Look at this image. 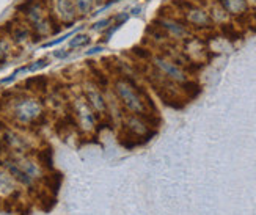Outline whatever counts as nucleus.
Here are the masks:
<instances>
[{
    "mask_svg": "<svg viewBox=\"0 0 256 215\" xmlns=\"http://www.w3.org/2000/svg\"><path fill=\"white\" fill-rule=\"evenodd\" d=\"M110 85H112V92L115 93L126 113H134V115L142 116L152 128L159 126L160 120L158 116V110H156L152 99L144 92L143 86L136 82V78H132L130 76L114 74Z\"/></svg>",
    "mask_w": 256,
    "mask_h": 215,
    "instance_id": "obj_1",
    "label": "nucleus"
},
{
    "mask_svg": "<svg viewBox=\"0 0 256 215\" xmlns=\"http://www.w3.org/2000/svg\"><path fill=\"white\" fill-rule=\"evenodd\" d=\"M10 98H4L5 108L14 124L22 128H40L46 121V110L42 100L35 94L27 93H8Z\"/></svg>",
    "mask_w": 256,
    "mask_h": 215,
    "instance_id": "obj_2",
    "label": "nucleus"
},
{
    "mask_svg": "<svg viewBox=\"0 0 256 215\" xmlns=\"http://www.w3.org/2000/svg\"><path fill=\"white\" fill-rule=\"evenodd\" d=\"M18 16L30 27L35 41L49 38L60 32V26L49 13L46 0H24L18 5Z\"/></svg>",
    "mask_w": 256,
    "mask_h": 215,
    "instance_id": "obj_3",
    "label": "nucleus"
},
{
    "mask_svg": "<svg viewBox=\"0 0 256 215\" xmlns=\"http://www.w3.org/2000/svg\"><path fill=\"white\" fill-rule=\"evenodd\" d=\"M66 112L72 116L76 129L82 135H92L99 130V118L85 100L80 90L66 102Z\"/></svg>",
    "mask_w": 256,
    "mask_h": 215,
    "instance_id": "obj_4",
    "label": "nucleus"
},
{
    "mask_svg": "<svg viewBox=\"0 0 256 215\" xmlns=\"http://www.w3.org/2000/svg\"><path fill=\"white\" fill-rule=\"evenodd\" d=\"M80 92H82L85 100L90 104V107L96 113V116L99 118V126H102V122L114 124L112 120H110V115H108V106H107L106 94H104L102 90L93 82L92 77H86L82 82Z\"/></svg>",
    "mask_w": 256,
    "mask_h": 215,
    "instance_id": "obj_5",
    "label": "nucleus"
},
{
    "mask_svg": "<svg viewBox=\"0 0 256 215\" xmlns=\"http://www.w3.org/2000/svg\"><path fill=\"white\" fill-rule=\"evenodd\" d=\"M46 5L52 19L62 27H72L80 19L72 0H46Z\"/></svg>",
    "mask_w": 256,
    "mask_h": 215,
    "instance_id": "obj_6",
    "label": "nucleus"
},
{
    "mask_svg": "<svg viewBox=\"0 0 256 215\" xmlns=\"http://www.w3.org/2000/svg\"><path fill=\"white\" fill-rule=\"evenodd\" d=\"M2 143L8 150V154H28L32 150L28 138H26L20 132L10 128H4L2 130Z\"/></svg>",
    "mask_w": 256,
    "mask_h": 215,
    "instance_id": "obj_7",
    "label": "nucleus"
},
{
    "mask_svg": "<svg viewBox=\"0 0 256 215\" xmlns=\"http://www.w3.org/2000/svg\"><path fill=\"white\" fill-rule=\"evenodd\" d=\"M6 26L8 27L5 30V35L11 40V42L16 44V46H22V44H26L28 41H33V35H32L30 27L20 18L16 20L8 22Z\"/></svg>",
    "mask_w": 256,
    "mask_h": 215,
    "instance_id": "obj_8",
    "label": "nucleus"
},
{
    "mask_svg": "<svg viewBox=\"0 0 256 215\" xmlns=\"http://www.w3.org/2000/svg\"><path fill=\"white\" fill-rule=\"evenodd\" d=\"M217 2L224 6V10L228 13L230 18H246L250 14L252 11V5L247 2V0H217Z\"/></svg>",
    "mask_w": 256,
    "mask_h": 215,
    "instance_id": "obj_9",
    "label": "nucleus"
},
{
    "mask_svg": "<svg viewBox=\"0 0 256 215\" xmlns=\"http://www.w3.org/2000/svg\"><path fill=\"white\" fill-rule=\"evenodd\" d=\"M22 86H24V90L30 94H35V96L46 94L49 90V78L46 76H33V77H28L27 80L22 84Z\"/></svg>",
    "mask_w": 256,
    "mask_h": 215,
    "instance_id": "obj_10",
    "label": "nucleus"
},
{
    "mask_svg": "<svg viewBox=\"0 0 256 215\" xmlns=\"http://www.w3.org/2000/svg\"><path fill=\"white\" fill-rule=\"evenodd\" d=\"M92 42V36L88 33H76V35L71 36L70 42H68V50H79V49H85L90 46Z\"/></svg>",
    "mask_w": 256,
    "mask_h": 215,
    "instance_id": "obj_11",
    "label": "nucleus"
},
{
    "mask_svg": "<svg viewBox=\"0 0 256 215\" xmlns=\"http://www.w3.org/2000/svg\"><path fill=\"white\" fill-rule=\"evenodd\" d=\"M72 2H74V6L77 10V14H79L80 19L93 14L94 11H96V8H98L94 0H72Z\"/></svg>",
    "mask_w": 256,
    "mask_h": 215,
    "instance_id": "obj_12",
    "label": "nucleus"
},
{
    "mask_svg": "<svg viewBox=\"0 0 256 215\" xmlns=\"http://www.w3.org/2000/svg\"><path fill=\"white\" fill-rule=\"evenodd\" d=\"M13 48L14 44L6 35H0V64H4L10 58L11 54H13Z\"/></svg>",
    "mask_w": 256,
    "mask_h": 215,
    "instance_id": "obj_13",
    "label": "nucleus"
},
{
    "mask_svg": "<svg viewBox=\"0 0 256 215\" xmlns=\"http://www.w3.org/2000/svg\"><path fill=\"white\" fill-rule=\"evenodd\" d=\"M36 160L40 162V165L44 168V170H52L54 165V156H52V150L50 148H44V150H40L36 152Z\"/></svg>",
    "mask_w": 256,
    "mask_h": 215,
    "instance_id": "obj_14",
    "label": "nucleus"
},
{
    "mask_svg": "<svg viewBox=\"0 0 256 215\" xmlns=\"http://www.w3.org/2000/svg\"><path fill=\"white\" fill-rule=\"evenodd\" d=\"M114 24V19H112V16L110 18H104V19H99V20H96L94 24L92 26V30L93 32H98V33H104L110 26Z\"/></svg>",
    "mask_w": 256,
    "mask_h": 215,
    "instance_id": "obj_15",
    "label": "nucleus"
},
{
    "mask_svg": "<svg viewBox=\"0 0 256 215\" xmlns=\"http://www.w3.org/2000/svg\"><path fill=\"white\" fill-rule=\"evenodd\" d=\"M49 64V58H40V60H36V62H33V63H30V64H27L26 66V72H35V71H38V70H41V68H44V66H48Z\"/></svg>",
    "mask_w": 256,
    "mask_h": 215,
    "instance_id": "obj_16",
    "label": "nucleus"
},
{
    "mask_svg": "<svg viewBox=\"0 0 256 215\" xmlns=\"http://www.w3.org/2000/svg\"><path fill=\"white\" fill-rule=\"evenodd\" d=\"M66 38H70V35H68V36H60V38H57V40L49 41V42H44V44H42V48H54V46H57V44L63 42Z\"/></svg>",
    "mask_w": 256,
    "mask_h": 215,
    "instance_id": "obj_17",
    "label": "nucleus"
},
{
    "mask_svg": "<svg viewBox=\"0 0 256 215\" xmlns=\"http://www.w3.org/2000/svg\"><path fill=\"white\" fill-rule=\"evenodd\" d=\"M68 55H70V50L68 49H57V50H54V56H55V58H58V60L66 58Z\"/></svg>",
    "mask_w": 256,
    "mask_h": 215,
    "instance_id": "obj_18",
    "label": "nucleus"
},
{
    "mask_svg": "<svg viewBox=\"0 0 256 215\" xmlns=\"http://www.w3.org/2000/svg\"><path fill=\"white\" fill-rule=\"evenodd\" d=\"M102 50V46H96V48H90L88 49V55H93V54H98V52H101Z\"/></svg>",
    "mask_w": 256,
    "mask_h": 215,
    "instance_id": "obj_19",
    "label": "nucleus"
},
{
    "mask_svg": "<svg viewBox=\"0 0 256 215\" xmlns=\"http://www.w3.org/2000/svg\"><path fill=\"white\" fill-rule=\"evenodd\" d=\"M140 11H142V8H140V6H136V8H132V10L129 11V14L137 16V14H140Z\"/></svg>",
    "mask_w": 256,
    "mask_h": 215,
    "instance_id": "obj_20",
    "label": "nucleus"
},
{
    "mask_svg": "<svg viewBox=\"0 0 256 215\" xmlns=\"http://www.w3.org/2000/svg\"><path fill=\"white\" fill-rule=\"evenodd\" d=\"M4 110H5V100H4V98H0V113Z\"/></svg>",
    "mask_w": 256,
    "mask_h": 215,
    "instance_id": "obj_21",
    "label": "nucleus"
},
{
    "mask_svg": "<svg viewBox=\"0 0 256 215\" xmlns=\"http://www.w3.org/2000/svg\"><path fill=\"white\" fill-rule=\"evenodd\" d=\"M94 2H96L98 6H102V5H106L108 2V0H94Z\"/></svg>",
    "mask_w": 256,
    "mask_h": 215,
    "instance_id": "obj_22",
    "label": "nucleus"
}]
</instances>
